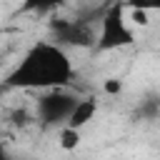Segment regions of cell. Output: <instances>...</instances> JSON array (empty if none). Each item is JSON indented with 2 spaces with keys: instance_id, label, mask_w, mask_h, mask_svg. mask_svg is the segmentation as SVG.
Returning a JSON list of instances; mask_svg holds the SVG:
<instances>
[{
  "instance_id": "277c9868",
  "label": "cell",
  "mask_w": 160,
  "mask_h": 160,
  "mask_svg": "<svg viewBox=\"0 0 160 160\" xmlns=\"http://www.w3.org/2000/svg\"><path fill=\"white\" fill-rule=\"evenodd\" d=\"M52 42L60 48H92L95 32L82 20H52Z\"/></svg>"
},
{
  "instance_id": "30bf717a",
  "label": "cell",
  "mask_w": 160,
  "mask_h": 160,
  "mask_svg": "<svg viewBox=\"0 0 160 160\" xmlns=\"http://www.w3.org/2000/svg\"><path fill=\"white\" fill-rule=\"evenodd\" d=\"M102 90H105L108 95H118V92L122 90V82H120V80H115V78H110V80H105V82H102Z\"/></svg>"
},
{
  "instance_id": "6da1fadb",
  "label": "cell",
  "mask_w": 160,
  "mask_h": 160,
  "mask_svg": "<svg viewBox=\"0 0 160 160\" xmlns=\"http://www.w3.org/2000/svg\"><path fill=\"white\" fill-rule=\"evenodd\" d=\"M75 75L65 48L52 40H38L5 75V85L15 90H55L70 85Z\"/></svg>"
},
{
  "instance_id": "3957f363",
  "label": "cell",
  "mask_w": 160,
  "mask_h": 160,
  "mask_svg": "<svg viewBox=\"0 0 160 160\" xmlns=\"http://www.w3.org/2000/svg\"><path fill=\"white\" fill-rule=\"evenodd\" d=\"M78 102V95L62 90V88H55V90H42V95L38 98L35 102V112H38V120L42 125H65L70 110L75 108Z\"/></svg>"
},
{
  "instance_id": "8992f818",
  "label": "cell",
  "mask_w": 160,
  "mask_h": 160,
  "mask_svg": "<svg viewBox=\"0 0 160 160\" xmlns=\"http://www.w3.org/2000/svg\"><path fill=\"white\" fill-rule=\"evenodd\" d=\"M65 0H22L18 12L20 15H50L58 8H62Z\"/></svg>"
},
{
  "instance_id": "52a82bcc",
  "label": "cell",
  "mask_w": 160,
  "mask_h": 160,
  "mask_svg": "<svg viewBox=\"0 0 160 160\" xmlns=\"http://www.w3.org/2000/svg\"><path fill=\"white\" fill-rule=\"evenodd\" d=\"M80 142H82V130H78V128H68V125L60 128V132H58V145H60V150L72 152V150L80 148Z\"/></svg>"
},
{
  "instance_id": "5b68a950",
  "label": "cell",
  "mask_w": 160,
  "mask_h": 160,
  "mask_svg": "<svg viewBox=\"0 0 160 160\" xmlns=\"http://www.w3.org/2000/svg\"><path fill=\"white\" fill-rule=\"evenodd\" d=\"M95 112H98V98H92V95H88V98H78V102H75V108L70 110L65 125H68V128H78V130H82L90 120H95Z\"/></svg>"
},
{
  "instance_id": "7a4b0ae2",
  "label": "cell",
  "mask_w": 160,
  "mask_h": 160,
  "mask_svg": "<svg viewBox=\"0 0 160 160\" xmlns=\"http://www.w3.org/2000/svg\"><path fill=\"white\" fill-rule=\"evenodd\" d=\"M135 42V32L125 18V2L115 0L100 18V30L95 35V52H110L120 48H130Z\"/></svg>"
},
{
  "instance_id": "ba28073f",
  "label": "cell",
  "mask_w": 160,
  "mask_h": 160,
  "mask_svg": "<svg viewBox=\"0 0 160 160\" xmlns=\"http://www.w3.org/2000/svg\"><path fill=\"white\" fill-rule=\"evenodd\" d=\"M128 10H145V12H155L160 10V0H122Z\"/></svg>"
},
{
  "instance_id": "9c48e42d",
  "label": "cell",
  "mask_w": 160,
  "mask_h": 160,
  "mask_svg": "<svg viewBox=\"0 0 160 160\" xmlns=\"http://www.w3.org/2000/svg\"><path fill=\"white\" fill-rule=\"evenodd\" d=\"M125 18H130L135 25H140V28H148L150 25V12H145V10H128L125 8Z\"/></svg>"
}]
</instances>
